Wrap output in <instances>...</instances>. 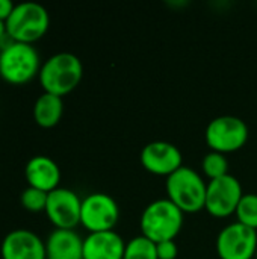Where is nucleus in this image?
<instances>
[{"label":"nucleus","instance_id":"obj_1","mask_svg":"<svg viewBox=\"0 0 257 259\" xmlns=\"http://www.w3.org/2000/svg\"><path fill=\"white\" fill-rule=\"evenodd\" d=\"M83 77L82 61L70 52H59L47 58L39 70L38 79L44 93L59 97L77 88Z\"/></svg>","mask_w":257,"mask_h":259},{"label":"nucleus","instance_id":"obj_2","mask_svg":"<svg viewBox=\"0 0 257 259\" xmlns=\"http://www.w3.org/2000/svg\"><path fill=\"white\" fill-rule=\"evenodd\" d=\"M183 219L185 214L170 199H158L148 203L141 214V235L156 244L174 240L183 228Z\"/></svg>","mask_w":257,"mask_h":259},{"label":"nucleus","instance_id":"obj_3","mask_svg":"<svg viewBox=\"0 0 257 259\" xmlns=\"http://www.w3.org/2000/svg\"><path fill=\"white\" fill-rule=\"evenodd\" d=\"M167 199H170L183 214L204 209L208 182L191 167H180L165 182Z\"/></svg>","mask_w":257,"mask_h":259},{"label":"nucleus","instance_id":"obj_4","mask_svg":"<svg viewBox=\"0 0 257 259\" xmlns=\"http://www.w3.org/2000/svg\"><path fill=\"white\" fill-rule=\"evenodd\" d=\"M5 24L11 41L33 46L35 41L41 39L47 33L50 15L47 9L36 2H21L15 5Z\"/></svg>","mask_w":257,"mask_h":259},{"label":"nucleus","instance_id":"obj_5","mask_svg":"<svg viewBox=\"0 0 257 259\" xmlns=\"http://www.w3.org/2000/svg\"><path fill=\"white\" fill-rule=\"evenodd\" d=\"M41 58L32 44L11 41L0 50V77L12 85H24L39 74Z\"/></svg>","mask_w":257,"mask_h":259},{"label":"nucleus","instance_id":"obj_6","mask_svg":"<svg viewBox=\"0 0 257 259\" xmlns=\"http://www.w3.org/2000/svg\"><path fill=\"white\" fill-rule=\"evenodd\" d=\"M247 123L235 115H220L209 121L204 138L211 150L220 153H232L242 149L248 140Z\"/></svg>","mask_w":257,"mask_h":259},{"label":"nucleus","instance_id":"obj_7","mask_svg":"<svg viewBox=\"0 0 257 259\" xmlns=\"http://www.w3.org/2000/svg\"><path fill=\"white\" fill-rule=\"evenodd\" d=\"M120 219V208L114 197L106 193H91L82 199L80 225L92 232L114 231Z\"/></svg>","mask_w":257,"mask_h":259},{"label":"nucleus","instance_id":"obj_8","mask_svg":"<svg viewBox=\"0 0 257 259\" xmlns=\"http://www.w3.org/2000/svg\"><path fill=\"white\" fill-rule=\"evenodd\" d=\"M215 246L220 259H253L257 250V231L233 222L220 231Z\"/></svg>","mask_w":257,"mask_h":259},{"label":"nucleus","instance_id":"obj_9","mask_svg":"<svg viewBox=\"0 0 257 259\" xmlns=\"http://www.w3.org/2000/svg\"><path fill=\"white\" fill-rule=\"evenodd\" d=\"M242 196V185L232 175L209 181L204 209L217 219L229 217L236 212Z\"/></svg>","mask_w":257,"mask_h":259},{"label":"nucleus","instance_id":"obj_10","mask_svg":"<svg viewBox=\"0 0 257 259\" xmlns=\"http://www.w3.org/2000/svg\"><path fill=\"white\" fill-rule=\"evenodd\" d=\"M82 199L70 188L59 187L48 193L45 215L55 229H74L80 225Z\"/></svg>","mask_w":257,"mask_h":259},{"label":"nucleus","instance_id":"obj_11","mask_svg":"<svg viewBox=\"0 0 257 259\" xmlns=\"http://www.w3.org/2000/svg\"><path fill=\"white\" fill-rule=\"evenodd\" d=\"M139 161L148 173L167 178L183 167L180 149L168 141H151L145 144L141 150Z\"/></svg>","mask_w":257,"mask_h":259},{"label":"nucleus","instance_id":"obj_12","mask_svg":"<svg viewBox=\"0 0 257 259\" xmlns=\"http://www.w3.org/2000/svg\"><path fill=\"white\" fill-rule=\"evenodd\" d=\"M2 259H47L45 243L29 229H14L2 241Z\"/></svg>","mask_w":257,"mask_h":259},{"label":"nucleus","instance_id":"obj_13","mask_svg":"<svg viewBox=\"0 0 257 259\" xmlns=\"http://www.w3.org/2000/svg\"><path fill=\"white\" fill-rule=\"evenodd\" d=\"M126 241L115 231L92 232L83 238V259H123Z\"/></svg>","mask_w":257,"mask_h":259},{"label":"nucleus","instance_id":"obj_14","mask_svg":"<svg viewBox=\"0 0 257 259\" xmlns=\"http://www.w3.org/2000/svg\"><path fill=\"white\" fill-rule=\"evenodd\" d=\"M24 176L29 187L38 188L41 191L50 193L59 188L61 168L55 159L45 155L32 156L24 168Z\"/></svg>","mask_w":257,"mask_h":259},{"label":"nucleus","instance_id":"obj_15","mask_svg":"<svg viewBox=\"0 0 257 259\" xmlns=\"http://www.w3.org/2000/svg\"><path fill=\"white\" fill-rule=\"evenodd\" d=\"M47 259H83V238L74 229H55L45 241Z\"/></svg>","mask_w":257,"mask_h":259},{"label":"nucleus","instance_id":"obj_16","mask_svg":"<svg viewBox=\"0 0 257 259\" xmlns=\"http://www.w3.org/2000/svg\"><path fill=\"white\" fill-rule=\"evenodd\" d=\"M64 114V100L59 96L42 93L33 105V120L44 129L55 127Z\"/></svg>","mask_w":257,"mask_h":259},{"label":"nucleus","instance_id":"obj_17","mask_svg":"<svg viewBox=\"0 0 257 259\" xmlns=\"http://www.w3.org/2000/svg\"><path fill=\"white\" fill-rule=\"evenodd\" d=\"M123 259H158L156 243L144 235L133 237L126 243Z\"/></svg>","mask_w":257,"mask_h":259},{"label":"nucleus","instance_id":"obj_18","mask_svg":"<svg viewBox=\"0 0 257 259\" xmlns=\"http://www.w3.org/2000/svg\"><path fill=\"white\" fill-rule=\"evenodd\" d=\"M201 170H203V175L209 181L230 175L229 173V161H227L226 155L220 153V152H214V150H211L209 153H206L203 156Z\"/></svg>","mask_w":257,"mask_h":259},{"label":"nucleus","instance_id":"obj_19","mask_svg":"<svg viewBox=\"0 0 257 259\" xmlns=\"http://www.w3.org/2000/svg\"><path fill=\"white\" fill-rule=\"evenodd\" d=\"M235 215L238 219L236 222L257 231V194L244 193Z\"/></svg>","mask_w":257,"mask_h":259},{"label":"nucleus","instance_id":"obj_20","mask_svg":"<svg viewBox=\"0 0 257 259\" xmlns=\"http://www.w3.org/2000/svg\"><path fill=\"white\" fill-rule=\"evenodd\" d=\"M47 197H48V193L41 191V190L33 188V187H27L20 194V202H21V205H23V208L26 211H29V212H41V211H45Z\"/></svg>","mask_w":257,"mask_h":259},{"label":"nucleus","instance_id":"obj_21","mask_svg":"<svg viewBox=\"0 0 257 259\" xmlns=\"http://www.w3.org/2000/svg\"><path fill=\"white\" fill-rule=\"evenodd\" d=\"M156 253L158 259H176L179 255V247L174 240L162 241L156 244Z\"/></svg>","mask_w":257,"mask_h":259},{"label":"nucleus","instance_id":"obj_22","mask_svg":"<svg viewBox=\"0 0 257 259\" xmlns=\"http://www.w3.org/2000/svg\"><path fill=\"white\" fill-rule=\"evenodd\" d=\"M15 5L11 0H0V20L6 23V20L11 17Z\"/></svg>","mask_w":257,"mask_h":259},{"label":"nucleus","instance_id":"obj_23","mask_svg":"<svg viewBox=\"0 0 257 259\" xmlns=\"http://www.w3.org/2000/svg\"><path fill=\"white\" fill-rule=\"evenodd\" d=\"M5 38H8V33H6V24H5V21H2V20H0V42H2Z\"/></svg>","mask_w":257,"mask_h":259},{"label":"nucleus","instance_id":"obj_24","mask_svg":"<svg viewBox=\"0 0 257 259\" xmlns=\"http://www.w3.org/2000/svg\"><path fill=\"white\" fill-rule=\"evenodd\" d=\"M254 259H257V250H256V256H254Z\"/></svg>","mask_w":257,"mask_h":259}]
</instances>
